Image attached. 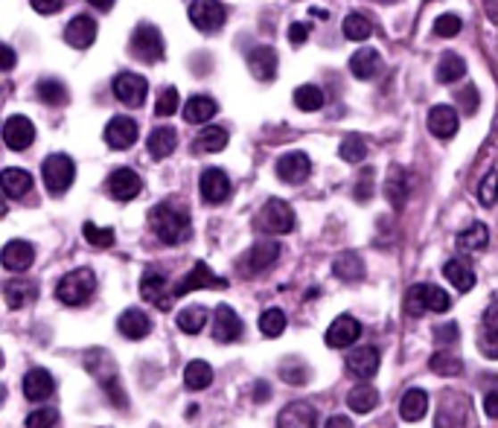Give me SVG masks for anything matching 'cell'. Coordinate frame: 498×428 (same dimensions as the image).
Instances as JSON below:
<instances>
[{
  "label": "cell",
  "instance_id": "obj_5",
  "mask_svg": "<svg viewBox=\"0 0 498 428\" xmlns=\"http://www.w3.org/2000/svg\"><path fill=\"white\" fill-rule=\"evenodd\" d=\"M41 175H44V184H47V190L53 195H62V193H68L71 186H73L76 163L68 155H50L47 160H44Z\"/></svg>",
  "mask_w": 498,
  "mask_h": 428
},
{
  "label": "cell",
  "instance_id": "obj_54",
  "mask_svg": "<svg viewBox=\"0 0 498 428\" xmlns=\"http://www.w3.org/2000/svg\"><path fill=\"white\" fill-rule=\"evenodd\" d=\"M452 298L437 285H428V312H449Z\"/></svg>",
  "mask_w": 498,
  "mask_h": 428
},
{
  "label": "cell",
  "instance_id": "obj_13",
  "mask_svg": "<svg viewBox=\"0 0 498 428\" xmlns=\"http://www.w3.org/2000/svg\"><path fill=\"white\" fill-rule=\"evenodd\" d=\"M4 140L12 152H24L36 140V126L27 117H9L4 123Z\"/></svg>",
  "mask_w": 498,
  "mask_h": 428
},
{
  "label": "cell",
  "instance_id": "obj_63",
  "mask_svg": "<svg viewBox=\"0 0 498 428\" xmlns=\"http://www.w3.org/2000/svg\"><path fill=\"white\" fill-rule=\"evenodd\" d=\"M0 56H4V70H12L15 68V53H12V47H9V44H4V47H0Z\"/></svg>",
  "mask_w": 498,
  "mask_h": 428
},
{
  "label": "cell",
  "instance_id": "obj_3",
  "mask_svg": "<svg viewBox=\"0 0 498 428\" xmlns=\"http://www.w3.org/2000/svg\"><path fill=\"white\" fill-rule=\"evenodd\" d=\"M469 414H472L469 397H463L458 391H446L437 405L435 428H469Z\"/></svg>",
  "mask_w": 498,
  "mask_h": 428
},
{
  "label": "cell",
  "instance_id": "obj_7",
  "mask_svg": "<svg viewBox=\"0 0 498 428\" xmlns=\"http://www.w3.org/2000/svg\"><path fill=\"white\" fill-rule=\"evenodd\" d=\"M190 21L202 32H219L228 21V9L219 0H195L190 4Z\"/></svg>",
  "mask_w": 498,
  "mask_h": 428
},
{
  "label": "cell",
  "instance_id": "obj_45",
  "mask_svg": "<svg viewBox=\"0 0 498 428\" xmlns=\"http://www.w3.org/2000/svg\"><path fill=\"white\" fill-rule=\"evenodd\" d=\"M428 367L435 373H440V376H458V373L463 370V361L458 356H452L449 350H440V353L431 356Z\"/></svg>",
  "mask_w": 498,
  "mask_h": 428
},
{
  "label": "cell",
  "instance_id": "obj_15",
  "mask_svg": "<svg viewBox=\"0 0 498 428\" xmlns=\"http://www.w3.org/2000/svg\"><path fill=\"white\" fill-rule=\"evenodd\" d=\"M379 365H382V356L376 347H356V350H350V356H347V370L353 376H359L361 382L373 379Z\"/></svg>",
  "mask_w": 498,
  "mask_h": 428
},
{
  "label": "cell",
  "instance_id": "obj_9",
  "mask_svg": "<svg viewBox=\"0 0 498 428\" xmlns=\"http://www.w3.org/2000/svg\"><path fill=\"white\" fill-rule=\"evenodd\" d=\"M146 91H149V82L143 79L140 73H120L114 79V96L123 105L129 108H137L146 100Z\"/></svg>",
  "mask_w": 498,
  "mask_h": 428
},
{
  "label": "cell",
  "instance_id": "obj_26",
  "mask_svg": "<svg viewBox=\"0 0 498 428\" xmlns=\"http://www.w3.org/2000/svg\"><path fill=\"white\" fill-rule=\"evenodd\" d=\"M443 277L455 285L458 292H472L475 289V271H472L469 262L461 259V257L449 259L446 266H443Z\"/></svg>",
  "mask_w": 498,
  "mask_h": 428
},
{
  "label": "cell",
  "instance_id": "obj_11",
  "mask_svg": "<svg viewBox=\"0 0 498 428\" xmlns=\"http://www.w3.org/2000/svg\"><path fill=\"white\" fill-rule=\"evenodd\" d=\"M225 280H219L213 271H210V266H204V262H195L193 271L187 274V277L175 285V298H184V294H190L195 289H225Z\"/></svg>",
  "mask_w": 498,
  "mask_h": 428
},
{
  "label": "cell",
  "instance_id": "obj_27",
  "mask_svg": "<svg viewBox=\"0 0 498 428\" xmlns=\"http://www.w3.org/2000/svg\"><path fill=\"white\" fill-rule=\"evenodd\" d=\"M280 254H283V251H280V245H277V243H257V245L248 251V262H245V266H248L251 274L269 271L274 262L280 259Z\"/></svg>",
  "mask_w": 498,
  "mask_h": 428
},
{
  "label": "cell",
  "instance_id": "obj_25",
  "mask_svg": "<svg viewBox=\"0 0 498 428\" xmlns=\"http://www.w3.org/2000/svg\"><path fill=\"white\" fill-rule=\"evenodd\" d=\"M277 53L271 47H257L248 53V70L257 76L260 82H271L277 76Z\"/></svg>",
  "mask_w": 498,
  "mask_h": 428
},
{
  "label": "cell",
  "instance_id": "obj_6",
  "mask_svg": "<svg viewBox=\"0 0 498 428\" xmlns=\"http://www.w3.org/2000/svg\"><path fill=\"white\" fill-rule=\"evenodd\" d=\"M260 227L265 230V234H274V236L292 234V230H295V210L286 202L271 199L269 204L262 207Z\"/></svg>",
  "mask_w": 498,
  "mask_h": 428
},
{
  "label": "cell",
  "instance_id": "obj_60",
  "mask_svg": "<svg viewBox=\"0 0 498 428\" xmlns=\"http://www.w3.org/2000/svg\"><path fill=\"white\" fill-rule=\"evenodd\" d=\"M306 38H309V24H292L289 27V41L295 44V47H301Z\"/></svg>",
  "mask_w": 498,
  "mask_h": 428
},
{
  "label": "cell",
  "instance_id": "obj_18",
  "mask_svg": "<svg viewBox=\"0 0 498 428\" xmlns=\"http://www.w3.org/2000/svg\"><path fill=\"white\" fill-rule=\"evenodd\" d=\"M64 41L76 50H87L96 41V21L91 15L71 18V24L64 27Z\"/></svg>",
  "mask_w": 498,
  "mask_h": 428
},
{
  "label": "cell",
  "instance_id": "obj_62",
  "mask_svg": "<svg viewBox=\"0 0 498 428\" xmlns=\"http://www.w3.org/2000/svg\"><path fill=\"white\" fill-rule=\"evenodd\" d=\"M62 0H50V4H32V9H36V12H41V15H55V12H62Z\"/></svg>",
  "mask_w": 498,
  "mask_h": 428
},
{
  "label": "cell",
  "instance_id": "obj_40",
  "mask_svg": "<svg viewBox=\"0 0 498 428\" xmlns=\"http://www.w3.org/2000/svg\"><path fill=\"white\" fill-rule=\"evenodd\" d=\"M347 405H350V411L368 414V411L376 408V405H379V393H376L370 385H356L347 393Z\"/></svg>",
  "mask_w": 498,
  "mask_h": 428
},
{
  "label": "cell",
  "instance_id": "obj_33",
  "mask_svg": "<svg viewBox=\"0 0 498 428\" xmlns=\"http://www.w3.org/2000/svg\"><path fill=\"white\" fill-rule=\"evenodd\" d=\"M216 111H219L216 100H210V96H193V100H187L184 105V119L187 123L202 126V123H210V119L216 117Z\"/></svg>",
  "mask_w": 498,
  "mask_h": 428
},
{
  "label": "cell",
  "instance_id": "obj_8",
  "mask_svg": "<svg viewBox=\"0 0 498 428\" xmlns=\"http://www.w3.org/2000/svg\"><path fill=\"white\" fill-rule=\"evenodd\" d=\"M140 294H143V300H149L152 306H158L161 312H170L172 309L175 289H170V280H166L163 274H158V271H146V274H143Z\"/></svg>",
  "mask_w": 498,
  "mask_h": 428
},
{
  "label": "cell",
  "instance_id": "obj_57",
  "mask_svg": "<svg viewBox=\"0 0 498 428\" xmlns=\"http://www.w3.org/2000/svg\"><path fill=\"white\" fill-rule=\"evenodd\" d=\"M370 190H373V169L364 167L359 175V186H356V199L359 202H368L370 199Z\"/></svg>",
  "mask_w": 498,
  "mask_h": 428
},
{
  "label": "cell",
  "instance_id": "obj_36",
  "mask_svg": "<svg viewBox=\"0 0 498 428\" xmlns=\"http://www.w3.org/2000/svg\"><path fill=\"white\" fill-rule=\"evenodd\" d=\"M332 274L344 283H359L364 277V262L359 254H341L336 262H332Z\"/></svg>",
  "mask_w": 498,
  "mask_h": 428
},
{
  "label": "cell",
  "instance_id": "obj_43",
  "mask_svg": "<svg viewBox=\"0 0 498 428\" xmlns=\"http://www.w3.org/2000/svg\"><path fill=\"white\" fill-rule=\"evenodd\" d=\"M295 105L303 111H318V108H324V91L315 85H301L295 91Z\"/></svg>",
  "mask_w": 498,
  "mask_h": 428
},
{
  "label": "cell",
  "instance_id": "obj_32",
  "mask_svg": "<svg viewBox=\"0 0 498 428\" xmlns=\"http://www.w3.org/2000/svg\"><path fill=\"white\" fill-rule=\"evenodd\" d=\"M428 411V393L423 388H411L403 397L400 402V414H403V420L405 423H417V420H423Z\"/></svg>",
  "mask_w": 498,
  "mask_h": 428
},
{
  "label": "cell",
  "instance_id": "obj_46",
  "mask_svg": "<svg viewBox=\"0 0 498 428\" xmlns=\"http://www.w3.org/2000/svg\"><path fill=\"white\" fill-rule=\"evenodd\" d=\"M338 155H341V160H347V163H361L364 158H368V143H364L361 137H356V135H350V137L341 140Z\"/></svg>",
  "mask_w": 498,
  "mask_h": 428
},
{
  "label": "cell",
  "instance_id": "obj_20",
  "mask_svg": "<svg viewBox=\"0 0 498 428\" xmlns=\"http://www.w3.org/2000/svg\"><path fill=\"white\" fill-rule=\"evenodd\" d=\"M359 335H361V324L356 321V317L341 315V317H336V321H332L329 329H327V344L341 350V347L356 344V342H359Z\"/></svg>",
  "mask_w": 498,
  "mask_h": 428
},
{
  "label": "cell",
  "instance_id": "obj_31",
  "mask_svg": "<svg viewBox=\"0 0 498 428\" xmlns=\"http://www.w3.org/2000/svg\"><path fill=\"white\" fill-rule=\"evenodd\" d=\"M53 391H55V382H53V376H50L47 370L36 367V370H29L27 376H24V393H27V399L41 402V399H47Z\"/></svg>",
  "mask_w": 498,
  "mask_h": 428
},
{
  "label": "cell",
  "instance_id": "obj_4",
  "mask_svg": "<svg viewBox=\"0 0 498 428\" xmlns=\"http://www.w3.org/2000/svg\"><path fill=\"white\" fill-rule=\"evenodd\" d=\"M163 53H166V44L158 27H152V24L135 27V32H131V56L154 64L163 59Z\"/></svg>",
  "mask_w": 498,
  "mask_h": 428
},
{
  "label": "cell",
  "instance_id": "obj_14",
  "mask_svg": "<svg viewBox=\"0 0 498 428\" xmlns=\"http://www.w3.org/2000/svg\"><path fill=\"white\" fill-rule=\"evenodd\" d=\"M198 190H202V199L210 202V204H221L228 202L230 195V178L221 169L210 167L202 172V181H198Z\"/></svg>",
  "mask_w": 498,
  "mask_h": 428
},
{
  "label": "cell",
  "instance_id": "obj_22",
  "mask_svg": "<svg viewBox=\"0 0 498 428\" xmlns=\"http://www.w3.org/2000/svg\"><path fill=\"white\" fill-rule=\"evenodd\" d=\"M318 414L309 402H289L280 411V420H277V428H315Z\"/></svg>",
  "mask_w": 498,
  "mask_h": 428
},
{
  "label": "cell",
  "instance_id": "obj_34",
  "mask_svg": "<svg viewBox=\"0 0 498 428\" xmlns=\"http://www.w3.org/2000/svg\"><path fill=\"white\" fill-rule=\"evenodd\" d=\"M4 298L9 309H21V306H27L29 300H36V283L29 280H9L4 285Z\"/></svg>",
  "mask_w": 498,
  "mask_h": 428
},
{
  "label": "cell",
  "instance_id": "obj_42",
  "mask_svg": "<svg viewBox=\"0 0 498 428\" xmlns=\"http://www.w3.org/2000/svg\"><path fill=\"white\" fill-rule=\"evenodd\" d=\"M204 324H207L204 306H190V309H184L178 315V326H181V333H187V335H198L204 329Z\"/></svg>",
  "mask_w": 498,
  "mask_h": 428
},
{
  "label": "cell",
  "instance_id": "obj_47",
  "mask_svg": "<svg viewBox=\"0 0 498 428\" xmlns=\"http://www.w3.org/2000/svg\"><path fill=\"white\" fill-rule=\"evenodd\" d=\"M405 312L411 317H419L428 312V285H411L405 294Z\"/></svg>",
  "mask_w": 498,
  "mask_h": 428
},
{
  "label": "cell",
  "instance_id": "obj_21",
  "mask_svg": "<svg viewBox=\"0 0 498 428\" xmlns=\"http://www.w3.org/2000/svg\"><path fill=\"white\" fill-rule=\"evenodd\" d=\"M478 347L486 358H498V300L486 306L478 329Z\"/></svg>",
  "mask_w": 498,
  "mask_h": 428
},
{
  "label": "cell",
  "instance_id": "obj_37",
  "mask_svg": "<svg viewBox=\"0 0 498 428\" xmlns=\"http://www.w3.org/2000/svg\"><path fill=\"white\" fill-rule=\"evenodd\" d=\"M175 146H178V135H175V128H170V126L154 128L149 135V152L154 158H170Z\"/></svg>",
  "mask_w": 498,
  "mask_h": 428
},
{
  "label": "cell",
  "instance_id": "obj_16",
  "mask_svg": "<svg viewBox=\"0 0 498 428\" xmlns=\"http://www.w3.org/2000/svg\"><path fill=\"white\" fill-rule=\"evenodd\" d=\"M135 140H137V123L131 117H114L105 126V143L111 149H117V152L131 149Z\"/></svg>",
  "mask_w": 498,
  "mask_h": 428
},
{
  "label": "cell",
  "instance_id": "obj_35",
  "mask_svg": "<svg viewBox=\"0 0 498 428\" xmlns=\"http://www.w3.org/2000/svg\"><path fill=\"white\" fill-rule=\"evenodd\" d=\"M0 184H4V193L9 195V199H24L32 186V175L24 169H4Z\"/></svg>",
  "mask_w": 498,
  "mask_h": 428
},
{
  "label": "cell",
  "instance_id": "obj_52",
  "mask_svg": "<svg viewBox=\"0 0 498 428\" xmlns=\"http://www.w3.org/2000/svg\"><path fill=\"white\" fill-rule=\"evenodd\" d=\"M478 199L486 207H493L498 202V175L495 172L484 175V178H481V184H478Z\"/></svg>",
  "mask_w": 498,
  "mask_h": 428
},
{
  "label": "cell",
  "instance_id": "obj_29",
  "mask_svg": "<svg viewBox=\"0 0 498 428\" xmlns=\"http://www.w3.org/2000/svg\"><path fill=\"white\" fill-rule=\"evenodd\" d=\"M408 190H411V181H408V172L403 167H391L387 169V181H385V195L394 207H403L408 202Z\"/></svg>",
  "mask_w": 498,
  "mask_h": 428
},
{
  "label": "cell",
  "instance_id": "obj_19",
  "mask_svg": "<svg viewBox=\"0 0 498 428\" xmlns=\"http://www.w3.org/2000/svg\"><path fill=\"white\" fill-rule=\"evenodd\" d=\"M458 126H461V119H458V111L452 105H435L428 111V131L440 140L455 137Z\"/></svg>",
  "mask_w": 498,
  "mask_h": 428
},
{
  "label": "cell",
  "instance_id": "obj_51",
  "mask_svg": "<svg viewBox=\"0 0 498 428\" xmlns=\"http://www.w3.org/2000/svg\"><path fill=\"white\" fill-rule=\"evenodd\" d=\"M178 111V91L175 87H163L158 96V105H154V114L158 117H170Z\"/></svg>",
  "mask_w": 498,
  "mask_h": 428
},
{
  "label": "cell",
  "instance_id": "obj_2",
  "mask_svg": "<svg viewBox=\"0 0 498 428\" xmlns=\"http://www.w3.org/2000/svg\"><path fill=\"white\" fill-rule=\"evenodd\" d=\"M96 292V277L91 268H76L71 274H64L55 285V298H59L64 306H82L94 298Z\"/></svg>",
  "mask_w": 498,
  "mask_h": 428
},
{
  "label": "cell",
  "instance_id": "obj_58",
  "mask_svg": "<svg viewBox=\"0 0 498 428\" xmlns=\"http://www.w3.org/2000/svg\"><path fill=\"white\" fill-rule=\"evenodd\" d=\"M458 100H461L463 108H467V114H475V111H478V91H475L472 85L467 87V91H461V94H458Z\"/></svg>",
  "mask_w": 498,
  "mask_h": 428
},
{
  "label": "cell",
  "instance_id": "obj_48",
  "mask_svg": "<svg viewBox=\"0 0 498 428\" xmlns=\"http://www.w3.org/2000/svg\"><path fill=\"white\" fill-rule=\"evenodd\" d=\"M370 32H373V27H370V21L364 18V15L353 12V15L344 18V36H347L350 41H368Z\"/></svg>",
  "mask_w": 498,
  "mask_h": 428
},
{
  "label": "cell",
  "instance_id": "obj_38",
  "mask_svg": "<svg viewBox=\"0 0 498 428\" xmlns=\"http://www.w3.org/2000/svg\"><path fill=\"white\" fill-rule=\"evenodd\" d=\"M210 382H213V367L207 365V361H190L184 370V385L190 391H204L210 388Z\"/></svg>",
  "mask_w": 498,
  "mask_h": 428
},
{
  "label": "cell",
  "instance_id": "obj_56",
  "mask_svg": "<svg viewBox=\"0 0 498 428\" xmlns=\"http://www.w3.org/2000/svg\"><path fill=\"white\" fill-rule=\"evenodd\" d=\"M435 342H437L443 350H449L452 344L458 342V326H455V324H443V326H437V329H435Z\"/></svg>",
  "mask_w": 498,
  "mask_h": 428
},
{
  "label": "cell",
  "instance_id": "obj_24",
  "mask_svg": "<svg viewBox=\"0 0 498 428\" xmlns=\"http://www.w3.org/2000/svg\"><path fill=\"white\" fill-rule=\"evenodd\" d=\"M117 329L129 338V342H140V338H146L152 333V317L135 306V309H126L123 315H120Z\"/></svg>",
  "mask_w": 498,
  "mask_h": 428
},
{
  "label": "cell",
  "instance_id": "obj_59",
  "mask_svg": "<svg viewBox=\"0 0 498 428\" xmlns=\"http://www.w3.org/2000/svg\"><path fill=\"white\" fill-rule=\"evenodd\" d=\"M280 376L292 385H301V382H306V367H283Z\"/></svg>",
  "mask_w": 498,
  "mask_h": 428
},
{
  "label": "cell",
  "instance_id": "obj_23",
  "mask_svg": "<svg viewBox=\"0 0 498 428\" xmlns=\"http://www.w3.org/2000/svg\"><path fill=\"white\" fill-rule=\"evenodd\" d=\"M0 259H4L6 271H27L32 266V259H36V248L24 243V239H12V243L4 245Z\"/></svg>",
  "mask_w": 498,
  "mask_h": 428
},
{
  "label": "cell",
  "instance_id": "obj_10",
  "mask_svg": "<svg viewBox=\"0 0 498 428\" xmlns=\"http://www.w3.org/2000/svg\"><path fill=\"white\" fill-rule=\"evenodd\" d=\"M210 329H213V338L219 344H234L242 338V321L239 315L230 309V306L221 303L219 309L213 312V324H210Z\"/></svg>",
  "mask_w": 498,
  "mask_h": 428
},
{
  "label": "cell",
  "instance_id": "obj_44",
  "mask_svg": "<svg viewBox=\"0 0 498 428\" xmlns=\"http://www.w3.org/2000/svg\"><path fill=\"white\" fill-rule=\"evenodd\" d=\"M38 100L47 105H64L68 103V87L59 79H41L38 82Z\"/></svg>",
  "mask_w": 498,
  "mask_h": 428
},
{
  "label": "cell",
  "instance_id": "obj_55",
  "mask_svg": "<svg viewBox=\"0 0 498 428\" xmlns=\"http://www.w3.org/2000/svg\"><path fill=\"white\" fill-rule=\"evenodd\" d=\"M435 32L443 38H455L461 32V18L458 15H440L437 24H435Z\"/></svg>",
  "mask_w": 498,
  "mask_h": 428
},
{
  "label": "cell",
  "instance_id": "obj_49",
  "mask_svg": "<svg viewBox=\"0 0 498 428\" xmlns=\"http://www.w3.org/2000/svg\"><path fill=\"white\" fill-rule=\"evenodd\" d=\"M283 329H286V315L280 309H265L262 317H260V333L265 338H277V335H283Z\"/></svg>",
  "mask_w": 498,
  "mask_h": 428
},
{
  "label": "cell",
  "instance_id": "obj_17",
  "mask_svg": "<svg viewBox=\"0 0 498 428\" xmlns=\"http://www.w3.org/2000/svg\"><path fill=\"white\" fill-rule=\"evenodd\" d=\"M143 190V181H140V175L135 169H117V172H111V178H108V193L114 195L117 202H131V199H137Z\"/></svg>",
  "mask_w": 498,
  "mask_h": 428
},
{
  "label": "cell",
  "instance_id": "obj_28",
  "mask_svg": "<svg viewBox=\"0 0 498 428\" xmlns=\"http://www.w3.org/2000/svg\"><path fill=\"white\" fill-rule=\"evenodd\" d=\"M379 70H382V59L373 47H361L359 53H353L350 73L356 76V79H373Z\"/></svg>",
  "mask_w": 498,
  "mask_h": 428
},
{
  "label": "cell",
  "instance_id": "obj_61",
  "mask_svg": "<svg viewBox=\"0 0 498 428\" xmlns=\"http://www.w3.org/2000/svg\"><path fill=\"white\" fill-rule=\"evenodd\" d=\"M484 411H486L490 420H498V391H490L484 397Z\"/></svg>",
  "mask_w": 498,
  "mask_h": 428
},
{
  "label": "cell",
  "instance_id": "obj_30",
  "mask_svg": "<svg viewBox=\"0 0 498 428\" xmlns=\"http://www.w3.org/2000/svg\"><path fill=\"white\" fill-rule=\"evenodd\" d=\"M458 251H467V254H475V251H484L490 245V230H486L484 222H472L469 227H463L455 236Z\"/></svg>",
  "mask_w": 498,
  "mask_h": 428
},
{
  "label": "cell",
  "instance_id": "obj_41",
  "mask_svg": "<svg viewBox=\"0 0 498 428\" xmlns=\"http://www.w3.org/2000/svg\"><path fill=\"white\" fill-rule=\"evenodd\" d=\"M225 146H228V131L219 126H207L202 135L195 137V149L210 152V155H213V152H221Z\"/></svg>",
  "mask_w": 498,
  "mask_h": 428
},
{
  "label": "cell",
  "instance_id": "obj_50",
  "mask_svg": "<svg viewBox=\"0 0 498 428\" xmlns=\"http://www.w3.org/2000/svg\"><path fill=\"white\" fill-rule=\"evenodd\" d=\"M85 239L94 248H111V245H114V230L96 227V225H85Z\"/></svg>",
  "mask_w": 498,
  "mask_h": 428
},
{
  "label": "cell",
  "instance_id": "obj_12",
  "mask_svg": "<svg viewBox=\"0 0 498 428\" xmlns=\"http://www.w3.org/2000/svg\"><path fill=\"white\" fill-rule=\"evenodd\" d=\"M309 172H312V160H309L306 152H289L277 160V178L286 184H301L309 178Z\"/></svg>",
  "mask_w": 498,
  "mask_h": 428
},
{
  "label": "cell",
  "instance_id": "obj_64",
  "mask_svg": "<svg viewBox=\"0 0 498 428\" xmlns=\"http://www.w3.org/2000/svg\"><path fill=\"white\" fill-rule=\"evenodd\" d=\"M327 428H353V420H350V416L336 414V416H329V420H327Z\"/></svg>",
  "mask_w": 498,
  "mask_h": 428
},
{
  "label": "cell",
  "instance_id": "obj_39",
  "mask_svg": "<svg viewBox=\"0 0 498 428\" xmlns=\"http://www.w3.org/2000/svg\"><path fill=\"white\" fill-rule=\"evenodd\" d=\"M463 76H467V62H463L458 53H446L437 64V82L449 85V82L463 79Z\"/></svg>",
  "mask_w": 498,
  "mask_h": 428
},
{
  "label": "cell",
  "instance_id": "obj_53",
  "mask_svg": "<svg viewBox=\"0 0 498 428\" xmlns=\"http://www.w3.org/2000/svg\"><path fill=\"white\" fill-rule=\"evenodd\" d=\"M55 423H59V411L53 408H38L27 416V428H53Z\"/></svg>",
  "mask_w": 498,
  "mask_h": 428
},
{
  "label": "cell",
  "instance_id": "obj_1",
  "mask_svg": "<svg viewBox=\"0 0 498 428\" xmlns=\"http://www.w3.org/2000/svg\"><path fill=\"white\" fill-rule=\"evenodd\" d=\"M154 236L166 245H181L190 236V213L175 202H161L149 216Z\"/></svg>",
  "mask_w": 498,
  "mask_h": 428
}]
</instances>
